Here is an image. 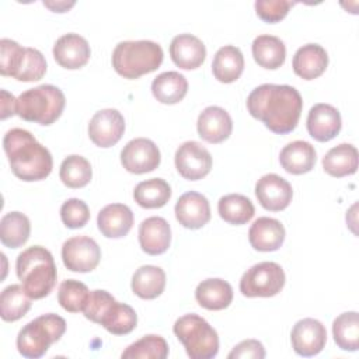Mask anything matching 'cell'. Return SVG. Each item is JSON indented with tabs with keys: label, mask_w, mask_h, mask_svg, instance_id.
<instances>
[{
	"label": "cell",
	"mask_w": 359,
	"mask_h": 359,
	"mask_svg": "<svg viewBox=\"0 0 359 359\" xmlns=\"http://www.w3.org/2000/svg\"><path fill=\"white\" fill-rule=\"evenodd\" d=\"M25 48L8 38L0 39V73L15 77L24 60Z\"/></svg>",
	"instance_id": "40"
},
{
	"label": "cell",
	"mask_w": 359,
	"mask_h": 359,
	"mask_svg": "<svg viewBox=\"0 0 359 359\" xmlns=\"http://www.w3.org/2000/svg\"><path fill=\"white\" fill-rule=\"evenodd\" d=\"M114 302H115V297L107 290H100V289L91 290L87 304L83 310L84 317L95 324H100L102 316L107 313V310Z\"/></svg>",
	"instance_id": "44"
},
{
	"label": "cell",
	"mask_w": 359,
	"mask_h": 359,
	"mask_svg": "<svg viewBox=\"0 0 359 359\" xmlns=\"http://www.w3.org/2000/svg\"><path fill=\"white\" fill-rule=\"evenodd\" d=\"M59 177L62 182L69 188H83L90 182L93 177L91 164L83 156L70 154L62 161Z\"/></svg>",
	"instance_id": "37"
},
{
	"label": "cell",
	"mask_w": 359,
	"mask_h": 359,
	"mask_svg": "<svg viewBox=\"0 0 359 359\" xmlns=\"http://www.w3.org/2000/svg\"><path fill=\"white\" fill-rule=\"evenodd\" d=\"M248 240L257 251H276L285 241V227L273 217H258L248 230Z\"/></svg>",
	"instance_id": "21"
},
{
	"label": "cell",
	"mask_w": 359,
	"mask_h": 359,
	"mask_svg": "<svg viewBox=\"0 0 359 359\" xmlns=\"http://www.w3.org/2000/svg\"><path fill=\"white\" fill-rule=\"evenodd\" d=\"M282 266L272 261H264L247 269L240 279V292L245 297H272L285 286Z\"/></svg>",
	"instance_id": "8"
},
{
	"label": "cell",
	"mask_w": 359,
	"mask_h": 359,
	"mask_svg": "<svg viewBox=\"0 0 359 359\" xmlns=\"http://www.w3.org/2000/svg\"><path fill=\"white\" fill-rule=\"evenodd\" d=\"M15 271L24 290L34 300L46 297L56 285L55 259L45 247L32 245L24 250L17 257Z\"/></svg>",
	"instance_id": "3"
},
{
	"label": "cell",
	"mask_w": 359,
	"mask_h": 359,
	"mask_svg": "<svg viewBox=\"0 0 359 359\" xmlns=\"http://www.w3.org/2000/svg\"><path fill=\"white\" fill-rule=\"evenodd\" d=\"M293 6L294 3L289 0H257L254 4L257 15L262 21L271 24L283 20Z\"/></svg>",
	"instance_id": "43"
},
{
	"label": "cell",
	"mask_w": 359,
	"mask_h": 359,
	"mask_svg": "<svg viewBox=\"0 0 359 359\" xmlns=\"http://www.w3.org/2000/svg\"><path fill=\"white\" fill-rule=\"evenodd\" d=\"M175 167L180 175L189 181L202 180L212 170V156L195 140L184 142L175 151Z\"/></svg>",
	"instance_id": "11"
},
{
	"label": "cell",
	"mask_w": 359,
	"mask_h": 359,
	"mask_svg": "<svg viewBox=\"0 0 359 359\" xmlns=\"http://www.w3.org/2000/svg\"><path fill=\"white\" fill-rule=\"evenodd\" d=\"M188 91L187 79L178 72L160 73L151 83L154 98L165 105L178 104Z\"/></svg>",
	"instance_id": "30"
},
{
	"label": "cell",
	"mask_w": 359,
	"mask_h": 359,
	"mask_svg": "<svg viewBox=\"0 0 359 359\" xmlns=\"http://www.w3.org/2000/svg\"><path fill=\"white\" fill-rule=\"evenodd\" d=\"M175 217L185 229H201L210 220L209 201L199 192L188 191L175 203Z\"/></svg>",
	"instance_id": "15"
},
{
	"label": "cell",
	"mask_w": 359,
	"mask_h": 359,
	"mask_svg": "<svg viewBox=\"0 0 359 359\" xmlns=\"http://www.w3.org/2000/svg\"><path fill=\"white\" fill-rule=\"evenodd\" d=\"M98 230L107 238L125 237L133 226V213L123 203H111L102 208L97 216Z\"/></svg>",
	"instance_id": "22"
},
{
	"label": "cell",
	"mask_w": 359,
	"mask_h": 359,
	"mask_svg": "<svg viewBox=\"0 0 359 359\" xmlns=\"http://www.w3.org/2000/svg\"><path fill=\"white\" fill-rule=\"evenodd\" d=\"M161 156L156 143L146 137H136L128 142L121 151V163L128 172L144 174L160 165Z\"/></svg>",
	"instance_id": "10"
},
{
	"label": "cell",
	"mask_w": 359,
	"mask_h": 359,
	"mask_svg": "<svg viewBox=\"0 0 359 359\" xmlns=\"http://www.w3.org/2000/svg\"><path fill=\"white\" fill-rule=\"evenodd\" d=\"M91 49L86 38L70 32L62 35L53 45V57L65 69L76 70L87 65Z\"/></svg>",
	"instance_id": "17"
},
{
	"label": "cell",
	"mask_w": 359,
	"mask_h": 359,
	"mask_svg": "<svg viewBox=\"0 0 359 359\" xmlns=\"http://www.w3.org/2000/svg\"><path fill=\"white\" fill-rule=\"evenodd\" d=\"M43 6L55 13H65L74 6V1H43Z\"/></svg>",
	"instance_id": "47"
},
{
	"label": "cell",
	"mask_w": 359,
	"mask_h": 359,
	"mask_svg": "<svg viewBox=\"0 0 359 359\" xmlns=\"http://www.w3.org/2000/svg\"><path fill=\"white\" fill-rule=\"evenodd\" d=\"M31 233L29 219L21 212L6 213L0 220V240L8 248L24 245Z\"/></svg>",
	"instance_id": "32"
},
{
	"label": "cell",
	"mask_w": 359,
	"mask_h": 359,
	"mask_svg": "<svg viewBox=\"0 0 359 359\" xmlns=\"http://www.w3.org/2000/svg\"><path fill=\"white\" fill-rule=\"evenodd\" d=\"M217 210L224 222L234 226L248 223L255 213L252 202L240 194H229L222 196L217 203Z\"/></svg>",
	"instance_id": "33"
},
{
	"label": "cell",
	"mask_w": 359,
	"mask_h": 359,
	"mask_svg": "<svg viewBox=\"0 0 359 359\" xmlns=\"http://www.w3.org/2000/svg\"><path fill=\"white\" fill-rule=\"evenodd\" d=\"M100 324L114 335H126L135 330L137 316L129 304L115 300L102 316Z\"/></svg>",
	"instance_id": "35"
},
{
	"label": "cell",
	"mask_w": 359,
	"mask_h": 359,
	"mask_svg": "<svg viewBox=\"0 0 359 359\" xmlns=\"http://www.w3.org/2000/svg\"><path fill=\"white\" fill-rule=\"evenodd\" d=\"M323 168L331 177L352 175L358 170V150L351 143L334 146L323 157Z\"/></svg>",
	"instance_id": "26"
},
{
	"label": "cell",
	"mask_w": 359,
	"mask_h": 359,
	"mask_svg": "<svg viewBox=\"0 0 359 359\" xmlns=\"http://www.w3.org/2000/svg\"><path fill=\"white\" fill-rule=\"evenodd\" d=\"M196 129L205 142L217 144L231 135L233 121L224 108L210 105L199 114Z\"/></svg>",
	"instance_id": "18"
},
{
	"label": "cell",
	"mask_w": 359,
	"mask_h": 359,
	"mask_svg": "<svg viewBox=\"0 0 359 359\" xmlns=\"http://www.w3.org/2000/svg\"><path fill=\"white\" fill-rule=\"evenodd\" d=\"M227 358L229 359H241V358L262 359L265 358V349H264V345L257 339H244L231 349Z\"/></svg>",
	"instance_id": "45"
},
{
	"label": "cell",
	"mask_w": 359,
	"mask_h": 359,
	"mask_svg": "<svg viewBox=\"0 0 359 359\" xmlns=\"http://www.w3.org/2000/svg\"><path fill=\"white\" fill-rule=\"evenodd\" d=\"M90 297L88 287L76 279L63 280L59 286L57 292V302L69 313H79L83 311L87 300Z\"/></svg>",
	"instance_id": "39"
},
{
	"label": "cell",
	"mask_w": 359,
	"mask_h": 359,
	"mask_svg": "<svg viewBox=\"0 0 359 359\" xmlns=\"http://www.w3.org/2000/svg\"><path fill=\"white\" fill-rule=\"evenodd\" d=\"M255 196L264 209L280 212L292 202L293 189L280 175L265 174L255 184Z\"/></svg>",
	"instance_id": "14"
},
{
	"label": "cell",
	"mask_w": 359,
	"mask_h": 359,
	"mask_svg": "<svg viewBox=\"0 0 359 359\" xmlns=\"http://www.w3.org/2000/svg\"><path fill=\"white\" fill-rule=\"evenodd\" d=\"M125 132V119L118 109L105 108L94 114L88 123V136L98 147L116 144Z\"/></svg>",
	"instance_id": "12"
},
{
	"label": "cell",
	"mask_w": 359,
	"mask_h": 359,
	"mask_svg": "<svg viewBox=\"0 0 359 359\" xmlns=\"http://www.w3.org/2000/svg\"><path fill=\"white\" fill-rule=\"evenodd\" d=\"M303 108L300 93L287 84L265 83L255 87L247 98L250 115L278 135H286L297 126Z\"/></svg>",
	"instance_id": "1"
},
{
	"label": "cell",
	"mask_w": 359,
	"mask_h": 359,
	"mask_svg": "<svg viewBox=\"0 0 359 359\" xmlns=\"http://www.w3.org/2000/svg\"><path fill=\"white\" fill-rule=\"evenodd\" d=\"M66 331V321L57 314H42L25 324L17 335V349L28 359L43 356L49 346L60 339Z\"/></svg>",
	"instance_id": "6"
},
{
	"label": "cell",
	"mask_w": 359,
	"mask_h": 359,
	"mask_svg": "<svg viewBox=\"0 0 359 359\" xmlns=\"http://www.w3.org/2000/svg\"><path fill=\"white\" fill-rule=\"evenodd\" d=\"M65 94L52 84H42L21 93L17 98V115L28 122L52 125L65 109Z\"/></svg>",
	"instance_id": "5"
},
{
	"label": "cell",
	"mask_w": 359,
	"mask_h": 359,
	"mask_svg": "<svg viewBox=\"0 0 359 359\" xmlns=\"http://www.w3.org/2000/svg\"><path fill=\"white\" fill-rule=\"evenodd\" d=\"M170 56L180 69L194 70L205 62L206 48L198 36L180 34L170 43Z\"/></svg>",
	"instance_id": "19"
},
{
	"label": "cell",
	"mask_w": 359,
	"mask_h": 359,
	"mask_svg": "<svg viewBox=\"0 0 359 359\" xmlns=\"http://www.w3.org/2000/svg\"><path fill=\"white\" fill-rule=\"evenodd\" d=\"M133 198L144 209L163 208L171 198V187L163 178H150L135 187Z\"/></svg>",
	"instance_id": "31"
},
{
	"label": "cell",
	"mask_w": 359,
	"mask_h": 359,
	"mask_svg": "<svg viewBox=\"0 0 359 359\" xmlns=\"http://www.w3.org/2000/svg\"><path fill=\"white\" fill-rule=\"evenodd\" d=\"M31 309V297L22 285H10L0 294V316L4 321L13 323L22 318Z\"/></svg>",
	"instance_id": "34"
},
{
	"label": "cell",
	"mask_w": 359,
	"mask_h": 359,
	"mask_svg": "<svg viewBox=\"0 0 359 359\" xmlns=\"http://www.w3.org/2000/svg\"><path fill=\"white\" fill-rule=\"evenodd\" d=\"M306 125L313 139L317 142H328L341 130V114L335 107L320 102L310 108Z\"/></svg>",
	"instance_id": "16"
},
{
	"label": "cell",
	"mask_w": 359,
	"mask_h": 359,
	"mask_svg": "<svg viewBox=\"0 0 359 359\" xmlns=\"http://www.w3.org/2000/svg\"><path fill=\"white\" fill-rule=\"evenodd\" d=\"M46 73V60L43 55L35 48H25L24 60L14 77L18 81H38Z\"/></svg>",
	"instance_id": "41"
},
{
	"label": "cell",
	"mask_w": 359,
	"mask_h": 359,
	"mask_svg": "<svg viewBox=\"0 0 359 359\" xmlns=\"http://www.w3.org/2000/svg\"><path fill=\"white\" fill-rule=\"evenodd\" d=\"M171 243V227L164 217L151 216L139 226V244L149 255L164 254Z\"/></svg>",
	"instance_id": "20"
},
{
	"label": "cell",
	"mask_w": 359,
	"mask_h": 359,
	"mask_svg": "<svg viewBox=\"0 0 359 359\" xmlns=\"http://www.w3.org/2000/svg\"><path fill=\"white\" fill-rule=\"evenodd\" d=\"M0 94H1V114H0V118L4 121L8 116H13L14 114H17V98L13 94L7 93L6 90H1Z\"/></svg>",
	"instance_id": "46"
},
{
	"label": "cell",
	"mask_w": 359,
	"mask_h": 359,
	"mask_svg": "<svg viewBox=\"0 0 359 359\" xmlns=\"http://www.w3.org/2000/svg\"><path fill=\"white\" fill-rule=\"evenodd\" d=\"M254 60L264 69H279L286 59V46L283 41L273 35H258L252 41Z\"/></svg>",
	"instance_id": "28"
},
{
	"label": "cell",
	"mask_w": 359,
	"mask_h": 359,
	"mask_svg": "<svg viewBox=\"0 0 359 359\" xmlns=\"http://www.w3.org/2000/svg\"><path fill=\"white\" fill-rule=\"evenodd\" d=\"M317 153L311 143L304 140H294L287 143L279 154L282 168L294 175L306 174L316 165Z\"/></svg>",
	"instance_id": "24"
},
{
	"label": "cell",
	"mask_w": 359,
	"mask_h": 359,
	"mask_svg": "<svg viewBox=\"0 0 359 359\" xmlns=\"http://www.w3.org/2000/svg\"><path fill=\"white\" fill-rule=\"evenodd\" d=\"M244 70V56L237 46H222L212 62V72L220 83L236 81Z\"/></svg>",
	"instance_id": "29"
},
{
	"label": "cell",
	"mask_w": 359,
	"mask_h": 359,
	"mask_svg": "<svg viewBox=\"0 0 359 359\" xmlns=\"http://www.w3.org/2000/svg\"><path fill=\"white\" fill-rule=\"evenodd\" d=\"M161 46L153 41H123L112 52V66L125 79H139L157 70L163 62Z\"/></svg>",
	"instance_id": "4"
},
{
	"label": "cell",
	"mask_w": 359,
	"mask_h": 359,
	"mask_svg": "<svg viewBox=\"0 0 359 359\" xmlns=\"http://www.w3.org/2000/svg\"><path fill=\"white\" fill-rule=\"evenodd\" d=\"M60 219L69 229H81L90 220V209L84 201L70 198L60 208Z\"/></svg>",
	"instance_id": "42"
},
{
	"label": "cell",
	"mask_w": 359,
	"mask_h": 359,
	"mask_svg": "<svg viewBox=\"0 0 359 359\" xmlns=\"http://www.w3.org/2000/svg\"><path fill=\"white\" fill-rule=\"evenodd\" d=\"M3 149L13 174L25 182L45 180L53 168L50 151L25 129H10L3 137Z\"/></svg>",
	"instance_id": "2"
},
{
	"label": "cell",
	"mask_w": 359,
	"mask_h": 359,
	"mask_svg": "<svg viewBox=\"0 0 359 359\" xmlns=\"http://www.w3.org/2000/svg\"><path fill=\"white\" fill-rule=\"evenodd\" d=\"M172 331L191 359H212L219 352L216 330L198 314L191 313L180 317L174 323Z\"/></svg>",
	"instance_id": "7"
},
{
	"label": "cell",
	"mask_w": 359,
	"mask_h": 359,
	"mask_svg": "<svg viewBox=\"0 0 359 359\" xmlns=\"http://www.w3.org/2000/svg\"><path fill=\"white\" fill-rule=\"evenodd\" d=\"M62 259L72 272H91L101 259V250L94 238L88 236H74L62 245Z\"/></svg>",
	"instance_id": "9"
},
{
	"label": "cell",
	"mask_w": 359,
	"mask_h": 359,
	"mask_svg": "<svg viewBox=\"0 0 359 359\" xmlns=\"http://www.w3.org/2000/svg\"><path fill=\"white\" fill-rule=\"evenodd\" d=\"M195 299L206 310H223L233 302V287L224 279L209 278L196 286Z\"/></svg>",
	"instance_id": "25"
},
{
	"label": "cell",
	"mask_w": 359,
	"mask_h": 359,
	"mask_svg": "<svg viewBox=\"0 0 359 359\" xmlns=\"http://www.w3.org/2000/svg\"><path fill=\"white\" fill-rule=\"evenodd\" d=\"M292 66L299 77L304 80L317 79L328 66V53L318 43L303 45L296 50Z\"/></svg>",
	"instance_id": "23"
},
{
	"label": "cell",
	"mask_w": 359,
	"mask_h": 359,
	"mask_svg": "<svg viewBox=\"0 0 359 359\" xmlns=\"http://www.w3.org/2000/svg\"><path fill=\"white\" fill-rule=\"evenodd\" d=\"M294 352L300 356H314L323 351L327 342V330L316 318L299 320L290 332Z\"/></svg>",
	"instance_id": "13"
},
{
	"label": "cell",
	"mask_w": 359,
	"mask_h": 359,
	"mask_svg": "<svg viewBox=\"0 0 359 359\" xmlns=\"http://www.w3.org/2000/svg\"><path fill=\"white\" fill-rule=\"evenodd\" d=\"M130 287L140 299H156L164 292L165 272L156 265H143L133 273Z\"/></svg>",
	"instance_id": "27"
},
{
	"label": "cell",
	"mask_w": 359,
	"mask_h": 359,
	"mask_svg": "<svg viewBox=\"0 0 359 359\" xmlns=\"http://www.w3.org/2000/svg\"><path fill=\"white\" fill-rule=\"evenodd\" d=\"M121 356L125 359H165L168 344L163 337L149 334L130 344Z\"/></svg>",
	"instance_id": "38"
},
{
	"label": "cell",
	"mask_w": 359,
	"mask_h": 359,
	"mask_svg": "<svg viewBox=\"0 0 359 359\" xmlns=\"http://www.w3.org/2000/svg\"><path fill=\"white\" fill-rule=\"evenodd\" d=\"M334 341L342 351L355 352L359 348V314L345 311L332 323Z\"/></svg>",
	"instance_id": "36"
}]
</instances>
